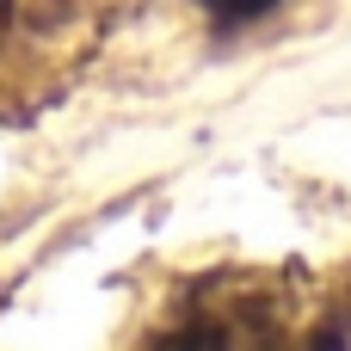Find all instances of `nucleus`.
<instances>
[{
  "label": "nucleus",
  "instance_id": "f257e3e1",
  "mask_svg": "<svg viewBox=\"0 0 351 351\" xmlns=\"http://www.w3.org/2000/svg\"><path fill=\"white\" fill-rule=\"evenodd\" d=\"M278 302L265 290V278H216L197 290V333L173 339V346H271Z\"/></svg>",
  "mask_w": 351,
  "mask_h": 351
},
{
  "label": "nucleus",
  "instance_id": "f03ea898",
  "mask_svg": "<svg viewBox=\"0 0 351 351\" xmlns=\"http://www.w3.org/2000/svg\"><path fill=\"white\" fill-rule=\"evenodd\" d=\"M278 0H204V12L222 25V31H234V25H247V19H265Z\"/></svg>",
  "mask_w": 351,
  "mask_h": 351
}]
</instances>
